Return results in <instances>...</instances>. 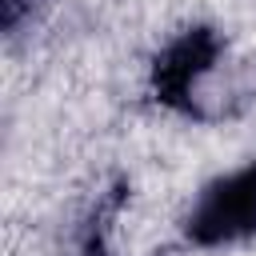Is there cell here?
Masks as SVG:
<instances>
[{
	"label": "cell",
	"instance_id": "cell-1",
	"mask_svg": "<svg viewBox=\"0 0 256 256\" xmlns=\"http://www.w3.org/2000/svg\"><path fill=\"white\" fill-rule=\"evenodd\" d=\"M220 36L212 28L180 32L152 64V88L164 104L204 116V100L212 96V80L220 76Z\"/></svg>",
	"mask_w": 256,
	"mask_h": 256
},
{
	"label": "cell",
	"instance_id": "cell-2",
	"mask_svg": "<svg viewBox=\"0 0 256 256\" xmlns=\"http://www.w3.org/2000/svg\"><path fill=\"white\" fill-rule=\"evenodd\" d=\"M184 228L204 248L256 236V160L236 168L232 176H220L216 184H208L200 192V200L192 204Z\"/></svg>",
	"mask_w": 256,
	"mask_h": 256
},
{
	"label": "cell",
	"instance_id": "cell-3",
	"mask_svg": "<svg viewBox=\"0 0 256 256\" xmlns=\"http://www.w3.org/2000/svg\"><path fill=\"white\" fill-rule=\"evenodd\" d=\"M48 0H0V20H4V32H20Z\"/></svg>",
	"mask_w": 256,
	"mask_h": 256
}]
</instances>
